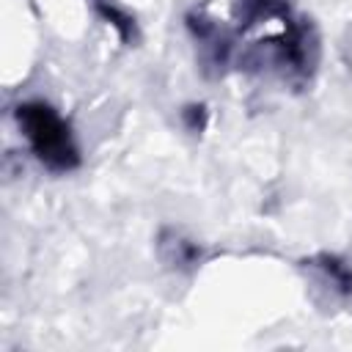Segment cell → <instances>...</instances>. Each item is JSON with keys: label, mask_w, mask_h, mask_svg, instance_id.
<instances>
[{"label": "cell", "mask_w": 352, "mask_h": 352, "mask_svg": "<svg viewBox=\"0 0 352 352\" xmlns=\"http://www.w3.org/2000/svg\"><path fill=\"white\" fill-rule=\"evenodd\" d=\"M316 272L324 275L327 283H333V289L344 297H352V264H346L344 258L333 256V253H319L308 261Z\"/></svg>", "instance_id": "3"}, {"label": "cell", "mask_w": 352, "mask_h": 352, "mask_svg": "<svg viewBox=\"0 0 352 352\" xmlns=\"http://www.w3.org/2000/svg\"><path fill=\"white\" fill-rule=\"evenodd\" d=\"M182 118H184V124H187L190 132H201L206 126V107L204 104H187L182 110Z\"/></svg>", "instance_id": "5"}, {"label": "cell", "mask_w": 352, "mask_h": 352, "mask_svg": "<svg viewBox=\"0 0 352 352\" xmlns=\"http://www.w3.org/2000/svg\"><path fill=\"white\" fill-rule=\"evenodd\" d=\"M16 124L33 151V157L52 173H69L80 165V148L72 126L47 102H22L16 107Z\"/></svg>", "instance_id": "1"}, {"label": "cell", "mask_w": 352, "mask_h": 352, "mask_svg": "<svg viewBox=\"0 0 352 352\" xmlns=\"http://www.w3.org/2000/svg\"><path fill=\"white\" fill-rule=\"evenodd\" d=\"M160 256L165 258L168 267L184 270V267H195L201 261V248L192 239H184L179 231H162V236H160Z\"/></svg>", "instance_id": "2"}, {"label": "cell", "mask_w": 352, "mask_h": 352, "mask_svg": "<svg viewBox=\"0 0 352 352\" xmlns=\"http://www.w3.org/2000/svg\"><path fill=\"white\" fill-rule=\"evenodd\" d=\"M94 3H96V8L102 11V16H104V19H110V22L118 28L121 38H129V33H132V19H129L124 11H118L110 0H94Z\"/></svg>", "instance_id": "4"}]
</instances>
